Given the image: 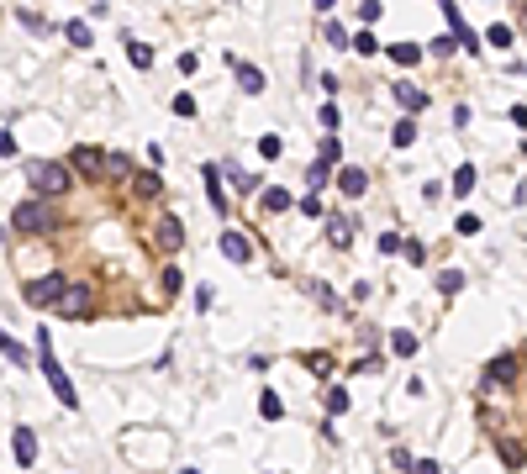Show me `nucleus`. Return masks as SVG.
Listing matches in <instances>:
<instances>
[{"label": "nucleus", "mask_w": 527, "mask_h": 474, "mask_svg": "<svg viewBox=\"0 0 527 474\" xmlns=\"http://www.w3.org/2000/svg\"><path fill=\"white\" fill-rule=\"evenodd\" d=\"M11 227H16L22 237H53V232L63 227V216H59V206H53L48 195H37V201H22V206L11 211Z\"/></svg>", "instance_id": "1"}, {"label": "nucleus", "mask_w": 527, "mask_h": 474, "mask_svg": "<svg viewBox=\"0 0 527 474\" xmlns=\"http://www.w3.org/2000/svg\"><path fill=\"white\" fill-rule=\"evenodd\" d=\"M26 179H32V190H37V195L59 201V195H69L74 169H69V164H53V158H32V164H26Z\"/></svg>", "instance_id": "2"}, {"label": "nucleus", "mask_w": 527, "mask_h": 474, "mask_svg": "<svg viewBox=\"0 0 527 474\" xmlns=\"http://www.w3.org/2000/svg\"><path fill=\"white\" fill-rule=\"evenodd\" d=\"M37 364H43V374H48V385H53V395H59L63 406H79V395H74V385H69V374H63V364L53 358V337H48V327L37 332Z\"/></svg>", "instance_id": "3"}, {"label": "nucleus", "mask_w": 527, "mask_h": 474, "mask_svg": "<svg viewBox=\"0 0 527 474\" xmlns=\"http://www.w3.org/2000/svg\"><path fill=\"white\" fill-rule=\"evenodd\" d=\"M53 311H59V316H69V321H84L90 311H96V290H90V284H79V280H69V284H63V296L53 300Z\"/></svg>", "instance_id": "4"}, {"label": "nucleus", "mask_w": 527, "mask_h": 474, "mask_svg": "<svg viewBox=\"0 0 527 474\" xmlns=\"http://www.w3.org/2000/svg\"><path fill=\"white\" fill-rule=\"evenodd\" d=\"M63 284L69 280H63V269H59V274H43V280H26L22 296H26V306H53V300L63 296Z\"/></svg>", "instance_id": "5"}, {"label": "nucleus", "mask_w": 527, "mask_h": 474, "mask_svg": "<svg viewBox=\"0 0 527 474\" xmlns=\"http://www.w3.org/2000/svg\"><path fill=\"white\" fill-rule=\"evenodd\" d=\"M153 248L158 253H180L185 248V222L180 216H158L153 222Z\"/></svg>", "instance_id": "6"}, {"label": "nucleus", "mask_w": 527, "mask_h": 474, "mask_svg": "<svg viewBox=\"0 0 527 474\" xmlns=\"http://www.w3.org/2000/svg\"><path fill=\"white\" fill-rule=\"evenodd\" d=\"M69 169L84 179H106V153H96V148H74L69 153Z\"/></svg>", "instance_id": "7"}, {"label": "nucleus", "mask_w": 527, "mask_h": 474, "mask_svg": "<svg viewBox=\"0 0 527 474\" xmlns=\"http://www.w3.org/2000/svg\"><path fill=\"white\" fill-rule=\"evenodd\" d=\"M132 195H137V201H158V195H164V174H158V169H137V174H132Z\"/></svg>", "instance_id": "8"}, {"label": "nucleus", "mask_w": 527, "mask_h": 474, "mask_svg": "<svg viewBox=\"0 0 527 474\" xmlns=\"http://www.w3.org/2000/svg\"><path fill=\"white\" fill-rule=\"evenodd\" d=\"M227 63H232V74H238V90L243 95H264V74L253 69L248 59H227Z\"/></svg>", "instance_id": "9"}, {"label": "nucleus", "mask_w": 527, "mask_h": 474, "mask_svg": "<svg viewBox=\"0 0 527 474\" xmlns=\"http://www.w3.org/2000/svg\"><path fill=\"white\" fill-rule=\"evenodd\" d=\"M222 253H227L232 263H248V259H253V243L238 232V227H227V232H222Z\"/></svg>", "instance_id": "10"}, {"label": "nucleus", "mask_w": 527, "mask_h": 474, "mask_svg": "<svg viewBox=\"0 0 527 474\" xmlns=\"http://www.w3.org/2000/svg\"><path fill=\"white\" fill-rule=\"evenodd\" d=\"M512 379H517V353L491 358V369H485V385H512Z\"/></svg>", "instance_id": "11"}, {"label": "nucleus", "mask_w": 527, "mask_h": 474, "mask_svg": "<svg viewBox=\"0 0 527 474\" xmlns=\"http://www.w3.org/2000/svg\"><path fill=\"white\" fill-rule=\"evenodd\" d=\"M206 195H211V211L216 216H227V190H222V169L206 164Z\"/></svg>", "instance_id": "12"}, {"label": "nucleus", "mask_w": 527, "mask_h": 474, "mask_svg": "<svg viewBox=\"0 0 527 474\" xmlns=\"http://www.w3.org/2000/svg\"><path fill=\"white\" fill-rule=\"evenodd\" d=\"M327 243L333 248H353V222L348 216H327Z\"/></svg>", "instance_id": "13"}, {"label": "nucleus", "mask_w": 527, "mask_h": 474, "mask_svg": "<svg viewBox=\"0 0 527 474\" xmlns=\"http://www.w3.org/2000/svg\"><path fill=\"white\" fill-rule=\"evenodd\" d=\"M337 190H343V195H364V190H369V174H364V169H337Z\"/></svg>", "instance_id": "14"}, {"label": "nucleus", "mask_w": 527, "mask_h": 474, "mask_svg": "<svg viewBox=\"0 0 527 474\" xmlns=\"http://www.w3.org/2000/svg\"><path fill=\"white\" fill-rule=\"evenodd\" d=\"M395 106L406 111V116H417V111H422V106H427V95H422V90H417V84H395Z\"/></svg>", "instance_id": "15"}, {"label": "nucleus", "mask_w": 527, "mask_h": 474, "mask_svg": "<svg viewBox=\"0 0 527 474\" xmlns=\"http://www.w3.org/2000/svg\"><path fill=\"white\" fill-rule=\"evenodd\" d=\"M11 453H16V464H32L37 459V438L26 432V427H16V432H11Z\"/></svg>", "instance_id": "16"}, {"label": "nucleus", "mask_w": 527, "mask_h": 474, "mask_svg": "<svg viewBox=\"0 0 527 474\" xmlns=\"http://www.w3.org/2000/svg\"><path fill=\"white\" fill-rule=\"evenodd\" d=\"M259 206H264V211H269V216H280V211H290V206H296V195H290V190H264V195H259Z\"/></svg>", "instance_id": "17"}, {"label": "nucleus", "mask_w": 527, "mask_h": 474, "mask_svg": "<svg viewBox=\"0 0 527 474\" xmlns=\"http://www.w3.org/2000/svg\"><path fill=\"white\" fill-rule=\"evenodd\" d=\"M385 53H390V59L401 63V69H417V63H422V47H417V43H390Z\"/></svg>", "instance_id": "18"}, {"label": "nucleus", "mask_w": 527, "mask_h": 474, "mask_svg": "<svg viewBox=\"0 0 527 474\" xmlns=\"http://www.w3.org/2000/svg\"><path fill=\"white\" fill-rule=\"evenodd\" d=\"M63 37H69V47H90V43H96L90 22H63Z\"/></svg>", "instance_id": "19"}, {"label": "nucleus", "mask_w": 527, "mask_h": 474, "mask_svg": "<svg viewBox=\"0 0 527 474\" xmlns=\"http://www.w3.org/2000/svg\"><path fill=\"white\" fill-rule=\"evenodd\" d=\"M337 158H343V142L333 137V132H327L322 137V148H316V164H327V169H337Z\"/></svg>", "instance_id": "20"}, {"label": "nucleus", "mask_w": 527, "mask_h": 474, "mask_svg": "<svg viewBox=\"0 0 527 474\" xmlns=\"http://www.w3.org/2000/svg\"><path fill=\"white\" fill-rule=\"evenodd\" d=\"M480 185V174H475V164H459L454 169V195H469V190Z\"/></svg>", "instance_id": "21"}, {"label": "nucleus", "mask_w": 527, "mask_h": 474, "mask_svg": "<svg viewBox=\"0 0 527 474\" xmlns=\"http://www.w3.org/2000/svg\"><path fill=\"white\" fill-rule=\"evenodd\" d=\"M390 353L411 358V353H417V332H401V327H395V332H390Z\"/></svg>", "instance_id": "22"}, {"label": "nucleus", "mask_w": 527, "mask_h": 474, "mask_svg": "<svg viewBox=\"0 0 527 474\" xmlns=\"http://www.w3.org/2000/svg\"><path fill=\"white\" fill-rule=\"evenodd\" d=\"M390 142H395V148H411V142H417V121L401 116V121H395V132H390Z\"/></svg>", "instance_id": "23"}, {"label": "nucleus", "mask_w": 527, "mask_h": 474, "mask_svg": "<svg viewBox=\"0 0 527 474\" xmlns=\"http://www.w3.org/2000/svg\"><path fill=\"white\" fill-rule=\"evenodd\" d=\"M0 353L11 358V364H26V358H32V353H26V348H22V343L11 337V332H0Z\"/></svg>", "instance_id": "24"}, {"label": "nucleus", "mask_w": 527, "mask_h": 474, "mask_svg": "<svg viewBox=\"0 0 527 474\" xmlns=\"http://www.w3.org/2000/svg\"><path fill=\"white\" fill-rule=\"evenodd\" d=\"M438 290H443V296H459V290H464V269H443L438 274Z\"/></svg>", "instance_id": "25"}, {"label": "nucleus", "mask_w": 527, "mask_h": 474, "mask_svg": "<svg viewBox=\"0 0 527 474\" xmlns=\"http://www.w3.org/2000/svg\"><path fill=\"white\" fill-rule=\"evenodd\" d=\"M312 296H316V300H322V306H327V311H343V300H337V290H333V284H322V280H312Z\"/></svg>", "instance_id": "26"}, {"label": "nucleus", "mask_w": 527, "mask_h": 474, "mask_svg": "<svg viewBox=\"0 0 527 474\" xmlns=\"http://www.w3.org/2000/svg\"><path fill=\"white\" fill-rule=\"evenodd\" d=\"M300 364L312 369V374H322V379H327V374H333V369H337V364H333V358H327V353H300Z\"/></svg>", "instance_id": "27"}, {"label": "nucleus", "mask_w": 527, "mask_h": 474, "mask_svg": "<svg viewBox=\"0 0 527 474\" xmlns=\"http://www.w3.org/2000/svg\"><path fill=\"white\" fill-rule=\"evenodd\" d=\"M132 174H137V169H132L121 153H111V158H106V179H132Z\"/></svg>", "instance_id": "28"}, {"label": "nucleus", "mask_w": 527, "mask_h": 474, "mask_svg": "<svg viewBox=\"0 0 527 474\" xmlns=\"http://www.w3.org/2000/svg\"><path fill=\"white\" fill-rule=\"evenodd\" d=\"M259 411L269 416V422H280V416H285V401H280L275 390H264V401H259Z\"/></svg>", "instance_id": "29"}, {"label": "nucleus", "mask_w": 527, "mask_h": 474, "mask_svg": "<svg viewBox=\"0 0 527 474\" xmlns=\"http://www.w3.org/2000/svg\"><path fill=\"white\" fill-rule=\"evenodd\" d=\"M127 59L137 63V69H153V47H143V43H127Z\"/></svg>", "instance_id": "30"}, {"label": "nucleus", "mask_w": 527, "mask_h": 474, "mask_svg": "<svg viewBox=\"0 0 527 474\" xmlns=\"http://www.w3.org/2000/svg\"><path fill=\"white\" fill-rule=\"evenodd\" d=\"M485 43H491V47H512V26H506V22H496L491 32H485Z\"/></svg>", "instance_id": "31"}, {"label": "nucleus", "mask_w": 527, "mask_h": 474, "mask_svg": "<svg viewBox=\"0 0 527 474\" xmlns=\"http://www.w3.org/2000/svg\"><path fill=\"white\" fill-rule=\"evenodd\" d=\"M227 179H232L238 195H253V190H259V179H253V174H238V169H227Z\"/></svg>", "instance_id": "32"}, {"label": "nucleus", "mask_w": 527, "mask_h": 474, "mask_svg": "<svg viewBox=\"0 0 527 474\" xmlns=\"http://www.w3.org/2000/svg\"><path fill=\"white\" fill-rule=\"evenodd\" d=\"M158 284H164V296H180V284H185V274L174 269V263H169V269H164V280H158Z\"/></svg>", "instance_id": "33"}, {"label": "nucleus", "mask_w": 527, "mask_h": 474, "mask_svg": "<svg viewBox=\"0 0 527 474\" xmlns=\"http://www.w3.org/2000/svg\"><path fill=\"white\" fill-rule=\"evenodd\" d=\"M296 206H300V216H312V222H316V216H327V211H322V195H316V190L306 195V201H296Z\"/></svg>", "instance_id": "34"}, {"label": "nucleus", "mask_w": 527, "mask_h": 474, "mask_svg": "<svg viewBox=\"0 0 527 474\" xmlns=\"http://www.w3.org/2000/svg\"><path fill=\"white\" fill-rule=\"evenodd\" d=\"M327 179H333V169H327V164H312V174H306V185H312V190H322Z\"/></svg>", "instance_id": "35"}, {"label": "nucleus", "mask_w": 527, "mask_h": 474, "mask_svg": "<svg viewBox=\"0 0 527 474\" xmlns=\"http://www.w3.org/2000/svg\"><path fill=\"white\" fill-rule=\"evenodd\" d=\"M327 411L343 416V411H348V390H327Z\"/></svg>", "instance_id": "36"}, {"label": "nucleus", "mask_w": 527, "mask_h": 474, "mask_svg": "<svg viewBox=\"0 0 527 474\" xmlns=\"http://www.w3.org/2000/svg\"><path fill=\"white\" fill-rule=\"evenodd\" d=\"M359 22H364V26L380 22V0H364V6H359Z\"/></svg>", "instance_id": "37"}, {"label": "nucleus", "mask_w": 527, "mask_h": 474, "mask_svg": "<svg viewBox=\"0 0 527 474\" xmlns=\"http://www.w3.org/2000/svg\"><path fill=\"white\" fill-rule=\"evenodd\" d=\"M401 253H406L411 263H422V259H427V253H422V243H417V237H401Z\"/></svg>", "instance_id": "38"}, {"label": "nucleus", "mask_w": 527, "mask_h": 474, "mask_svg": "<svg viewBox=\"0 0 527 474\" xmlns=\"http://www.w3.org/2000/svg\"><path fill=\"white\" fill-rule=\"evenodd\" d=\"M454 232H459V237H475V232H480V216H469V211H464V216H459V227H454Z\"/></svg>", "instance_id": "39"}, {"label": "nucleus", "mask_w": 527, "mask_h": 474, "mask_svg": "<svg viewBox=\"0 0 527 474\" xmlns=\"http://www.w3.org/2000/svg\"><path fill=\"white\" fill-rule=\"evenodd\" d=\"M454 47H459V37H438V43H432V59H448Z\"/></svg>", "instance_id": "40"}, {"label": "nucleus", "mask_w": 527, "mask_h": 474, "mask_svg": "<svg viewBox=\"0 0 527 474\" xmlns=\"http://www.w3.org/2000/svg\"><path fill=\"white\" fill-rule=\"evenodd\" d=\"M259 153H264V158H280V137H275V132H269V137H259Z\"/></svg>", "instance_id": "41"}, {"label": "nucleus", "mask_w": 527, "mask_h": 474, "mask_svg": "<svg viewBox=\"0 0 527 474\" xmlns=\"http://www.w3.org/2000/svg\"><path fill=\"white\" fill-rule=\"evenodd\" d=\"M353 47H359V53H380V43H374V32H359V37H353Z\"/></svg>", "instance_id": "42"}, {"label": "nucleus", "mask_w": 527, "mask_h": 474, "mask_svg": "<svg viewBox=\"0 0 527 474\" xmlns=\"http://www.w3.org/2000/svg\"><path fill=\"white\" fill-rule=\"evenodd\" d=\"M380 253H401V232H380Z\"/></svg>", "instance_id": "43"}, {"label": "nucleus", "mask_w": 527, "mask_h": 474, "mask_svg": "<svg viewBox=\"0 0 527 474\" xmlns=\"http://www.w3.org/2000/svg\"><path fill=\"white\" fill-rule=\"evenodd\" d=\"M174 116H195V100H190V95H174Z\"/></svg>", "instance_id": "44"}, {"label": "nucleus", "mask_w": 527, "mask_h": 474, "mask_svg": "<svg viewBox=\"0 0 527 474\" xmlns=\"http://www.w3.org/2000/svg\"><path fill=\"white\" fill-rule=\"evenodd\" d=\"M0 158H16V137L6 127H0Z\"/></svg>", "instance_id": "45"}, {"label": "nucleus", "mask_w": 527, "mask_h": 474, "mask_svg": "<svg viewBox=\"0 0 527 474\" xmlns=\"http://www.w3.org/2000/svg\"><path fill=\"white\" fill-rule=\"evenodd\" d=\"M517 26L527 32V0H517Z\"/></svg>", "instance_id": "46"}, {"label": "nucleus", "mask_w": 527, "mask_h": 474, "mask_svg": "<svg viewBox=\"0 0 527 474\" xmlns=\"http://www.w3.org/2000/svg\"><path fill=\"white\" fill-rule=\"evenodd\" d=\"M327 6H333V0H316V11H327Z\"/></svg>", "instance_id": "47"}]
</instances>
